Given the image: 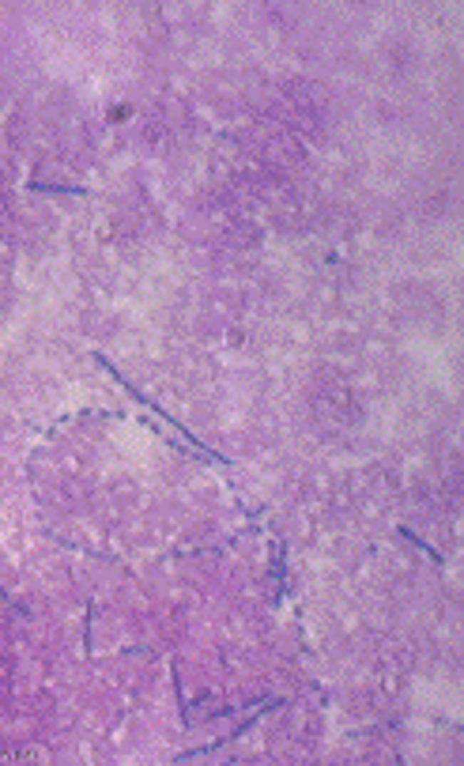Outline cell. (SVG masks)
<instances>
[{"instance_id":"1","label":"cell","mask_w":464,"mask_h":766,"mask_svg":"<svg viewBox=\"0 0 464 766\" xmlns=\"http://www.w3.org/2000/svg\"><path fill=\"white\" fill-rule=\"evenodd\" d=\"M95 359H98V367H106V370H110V378H113V382H118V385H125V393H128V397H133V400H140V404H144V408H151L155 415H163V419H166V423H174V427H177V431H182V434H185V442H189L192 449H197V453H204V457H208V461H219V464H230V461L223 457V453H215L212 446H204V442H200V438H197V434H192V431H185V427H182V423H177V419H174V415H166V412H163L159 404H155V400H148V397H144V393H140V389H136V385H128V382L121 378V374H118V370H113V362H110L106 355H95Z\"/></svg>"},{"instance_id":"2","label":"cell","mask_w":464,"mask_h":766,"mask_svg":"<svg viewBox=\"0 0 464 766\" xmlns=\"http://www.w3.org/2000/svg\"><path fill=\"white\" fill-rule=\"evenodd\" d=\"M401 536H404V540H411V543H416V548H423V551H427V555H431V559H434L438 566H445V559H442V551H434V548H431V543H427V540H423V536H416V532H411V528H401Z\"/></svg>"},{"instance_id":"3","label":"cell","mask_w":464,"mask_h":766,"mask_svg":"<svg viewBox=\"0 0 464 766\" xmlns=\"http://www.w3.org/2000/svg\"><path fill=\"white\" fill-rule=\"evenodd\" d=\"M34 193H72V197H87L83 185H46V181H34Z\"/></svg>"}]
</instances>
